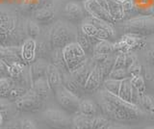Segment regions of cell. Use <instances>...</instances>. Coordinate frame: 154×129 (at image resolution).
<instances>
[{
    "mask_svg": "<svg viewBox=\"0 0 154 129\" xmlns=\"http://www.w3.org/2000/svg\"><path fill=\"white\" fill-rule=\"evenodd\" d=\"M102 83H103V81L101 79L98 66H97V64H96L94 68L91 69L89 77L84 85V92L88 94L96 92V91L102 86Z\"/></svg>",
    "mask_w": 154,
    "mask_h": 129,
    "instance_id": "13",
    "label": "cell"
},
{
    "mask_svg": "<svg viewBox=\"0 0 154 129\" xmlns=\"http://www.w3.org/2000/svg\"><path fill=\"white\" fill-rule=\"evenodd\" d=\"M120 81L122 80L105 79L102 83V88L111 94L118 95L119 89V86H120Z\"/></svg>",
    "mask_w": 154,
    "mask_h": 129,
    "instance_id": "32",
    "label": "cell"
},
{
    "mask_svg": "<svg viewBox=\"0 0 154 129\" xmlns=\"http://www.w3.org/2000/svg\"><path fill=\"white\" fill-rule=\"evenodd\" d=\"M42 119L51 129L72 128V118L65 112L57 109H47L42 113Z\"/></svg>",
    "mask_w": 154,
    "mask_h": 129,
    "instance_id": "5",
    "label": "cell"
},
{
    "mask_svg": "<svg viewBox=\"0 0 154 129\" xmlns=\"http://www.w3.org/2000/svg\"><path fill=\"white\" fill-rule=\"evenodd\" d=\"M10 109V101L4 98H0V112H6Z\"/></svg>",
    "mask_w": 154,
    "mask_h": 129,
    "instance_id": "42",
    "label": "cell"
},
{
    "mask_svg": "<svg viewBox=\"0 0 154 129\" xmlns=\"http://www.w3.org/2000/svg\"><path fill=\"white\" fill-rule=\"evenodd\" d=\"M127 71H128V74H129L130 77H133V76H137V75H141L142 74L143 68H142V65L139 62L138 59L127 69Z\"/></svg>",
    "mask_w": 154,
    "mask_h": 129,
    "instance_id": "36",
    "label": "cell"
},
{
    "mask_svg": "<svg viewBox=\"0 0 154 129\" xmlns=\"http://www.w3.org/2000/svg\"><path fill=\"white\" fill-rule=\"evenodd\" d=\"M80 30L82 33H84L86 36H88L90 38H96V36H97V31H98L97 28H96L93 23L89 21L88 20H86L81 24ZM96 39H97V38H96Z\"/></svg>",
    "mask_w": 154,
    "mask_h": 129,
    "instance_id": "31",
    "label": "cell"
},
{
    "mask_svg": "<svg viewBox=\"0 0 154 129\" xmlns=\"http://www.w3.org/2000/svg\"><path fill=\"white\" fill-rule=\"evenodd\" d=\"M34 20L41 24H48L51 23L55 18V9L54 6L38 8L33 13Z\"/></svg>",
    "mask_w": 154,
    "mask_h": 129,
    "instance_id": "14",
    "label": "cell"
},
{
    "mask_svg": "<svg viewBox=\"0 0 154 129\" xmlns=\"http://www.w3.org/2000/svg\"><path fill=\"white\" fill-rule=\"evenodd\" d=\"M115 59H116V53L110 54L109 57L105 61L101 62V63L97 64L99 73L101 76V79L104 81L105 79H107L108 75L110 74L111 71L113 70L114 64H115Z\"/></svg>",
    "mask_w": 154,
    "mask_h": 129,
    "instance_id": "23",
    "label": "cell"
},
{
    "mask_svg": "<svg viewBox=\"0 0 154 129\" xmlns=\"http://www.w3.org/2000/svg\"><path fill=\"white\" fill-rule=\"evenodd\" d=\"M122 6L124 14H126V13H129V12H131L133 10L134 2H133V0H122Z\"/></svg>",
    "mask_w": 154,
    "mask_h": 129,
    "instance_id": "40",
    "label": "cell"
},
{
    "mask_svg": "<svg viewBox=\"0 0 154 129\" xmlns=\"http://www.w3.org/2000/svg\"><path fill=\"white\" fill-rule=\"evenodd\" d=\"M139 94L133 88L130 78H126L120 81V86L119 89L118 97L126 102L138 105L139 102Z\"/></svg>",
    "mask_w": 154,
    "mask_h": 129,
    "instance_id": "9",
    "label": "cell"
},
{
    "mask_svg": "<svg viewBox=\"0 0 154 129\" xmlns=\"http://www.w3.org/2000/svg\"><path fill=\"white\" fill-rule=\"evenodd\" d=\"M0 78H10L8 66L0 59Z\"/></svg>",
    "mask_w": 154,
    "mask_h": 129,
    "instance_id": "39",
    "label": "cell"
},
{
    "mask_svg": "<svg viewBox=\"0 0 154 129\" xmlns=\"http://www.w3.org/2000/svg\"><path fill=\"white\" fill-rule=\"evenodd\" d=\"M114 53L113 44L109 41H99L94 46L93 54H105L109 55Z\"/></svg>",
    "mask_w": 154,
    "mask_h": 129,
    "instance_id": "26",
    "label": "cell"
},
{
    "mask_svg": "<svg viewBox=\"0 0 154 129\" xmlns=\"http://www.w3.org/2000/svg\"><path fill=\"white\" fill-rule=\"evenodd\" d=\"M94 118L77 113L72 118V129H93Z\"/></svg>",
    "mask_w": 154,
    "mask_h": 129,
    "instance_id": "20",
    "label": "cell"
},
{
    "mask_svg": "<svg viewBox=\"0 0 154 129\" xmlns=\"http://www.w3.org/2000/svg\"><path fill=\"white\" fill-rule=\"evenodd\" d=\"M27 92H28L27 88L23 87V86H20V85L14 84L11 91H10V93H9V95H8L9 101H14V102L17 101V99L22 97Z\"/></svg>",
    "mask_w": 154,
    "mask_h": 129,
    "instance_id": "28",
    "label": "cell"
},
{
    "mask_svg": "<svg viewBox=\"0 0 154 129\" xmlns=\"http://www.w3.org/2000/svg\"><path fill=\"white\" fill-rule=\"evenodd\" d=\"M64 15L69 21H81L84 18V13L80 5L75 2H69L65 6Z\"/></svg>",
    "mask_w": 154,
    "mask_h": 129,
    "instance_id": "16",
    "label": "cell"
},
{
    "mask_svg": "<svg viewBox=\"0 0 154 129\" xmlns=\"http://www.w3.org/2000/svg\"><path fill=\"white\" fill-rule=\"evenodd\" d=\"M125 58H126V52H120L116 53V59L113 69H125Z\"/></svg>",
    "mask_w": 154,
    "mask_h": 129,
    "instance_id": "37",
    "label": "cell"
},
{
    "mask_svg": "<svg viewBox=\"0 0 154 129\" xmlns=\"http://www.w3.org/2000/svg\"><path fill=\"white\" fill-rule=\"evenodd\" d=\"M14 104L18 111L36 113L41 111L42 107L45 106V101L38 98L32 89H29L28 92L22 97L14 101Z\"/></svg>",
    "mask_w": 154,
    "mask_h": 129,
    "instance_id": "7",
    "label": "cell"
},
{
    "mask_svg": "<svg viewBox=\"0 0 154 129\" xmlns=\"http://www.w3.org/2000/svg\"><path fill=\"white\" fill-rule=\"evenodd\" d=\"M13 85L14 82L11 78H0V97H8Z\"/></svg>",
    "mask_w": 154,
    "mask_h": 129,
    "instance_id": "33",
    "label": "cell"
},
{
    "mask_svg": "<svg viewBox=\"0 0 154 129\" xmlns=\"http://www.w3.org/2000/svg\"><path fill=\"white\" fill-rule=\"evenodd\" d=\"M51 47L48 42L38 41H37L36 45V60L37 59H43L50 53Z\"/></svg>",
    "mask_w": 154,
    "mask_h": 129,
    "instance_id": "30",
    "label": "cell"
},
{
    "mask_svg": "<svg viewBox=\"0 0 154 129\" xmlns=\"http://www.w3.org/2000/svg\"><path fill=\"white\" fill-rule=\"evenodd\" d=\"M119 28L124 35L146 38L154 34V17L147 16L133 17L123 21Z\"/></svg>",
    "mask_w": 154,
    "mask_h": 129,
    "instance_id": "3",
    "label": "cell"
},
{
    "mask_svg": "<svg viewBox=\"0 0 154 129\" xmlns=\"http://www.w3.org/2000/svg\"><path fill=\"white\" fill-rule=\"evenodd\" d=\"M3 123H4V115L2 112H0V128H2Z\"/></svg>",
    "mask_w": 154,
    "mask_h": 129,
    "instance_id": "43",
    "label": "cell"
},
{
    "mask_svg": "<svg viewBox=\"0 0 154 129\" xmlns=\"http://www.w3.org/2000/svg\"><path fill=\"white\" fill-rule=\"evenodd\" d=\"M146 51H144V60H146L147 66L153 68L154 66V41L150 44H146Z\"/></svg>",
    "mask_w": 154,
    "mask_h": 129,
    "instance_id": "34",
    "label": "cell"
},
{
    "mask_svg": "<svg viewBox=\"0 0 154 129\" xmlns=\"http://www.w3.org/2000/svg\"><path fill=\"white\" fill-rule=\"evenodd\" d=\"M19 129H37V126L31 118H25L19 122Z\"/></svg>",
    "mask_w": 154,
    "mask_h": 129,
    "instance_id": "38",
    "label": "cell"
},
{
    "mask_svg": "<svg viewBox=\"0 0 154 129\" xmlns=\"http://www.w3.org/2000/svg\"><path fill=\"white\" fill-rule=\"evenodd\" d=\"M84 8L86 12L88 13V15L91 17L106 21L112 25H115L117 23L112 17V16L110 15V13L100 6L97 0H85Z\"/></svg>",
    "mask_w": 154,
    "mask_h": 129,
    "instance_id": "8",
    "label": "cell"
},
{
    "mask_svg": "<svg viewBox=\"0 0 154 129\" xmlns=\"http://www.w3.org/2000/svg\"><path fill=\"white\" fill-rule=\"evenodd\" d=\"M77 32L69 24L61 20L55 22L48 32V44L51 49L64 48L67 45L76 41Z\"/></svg>",
    "mask_w": 154,
    "mask_h": 129,
    "instance_id": "2",
    "label": "cell"
},
{
    "mask_svg": "<svg viewBox=\"0 0 154 129\" xmlns=\"http://www.w3.org/2000/svg\"><path fill=\"white\" fill-rule=\"evenodd\" d=\"M24 27H25V33H26V35L29 38H31V39L36 40L37 38L40 36V34H41L40 25H38V23L36 20H29L25 23Z\"/></svg>",
    "mask_w": 154,
    "mask_h": 129,
    "instance_id": "27",
    "label": "cell"
},
{
    "mask_svg": "<svg viewBox=\"0 0 154 129\" xmlns=\"http://www.w3.org/2000/svg\"><path fill=\"white\" fill-rule=\"evenodd\" d=\"M50 61L51 64H53L55 66L61 70L63 74L69 72L66 69V62L63 56V48H53L50 51Z\"/></svg>",
    "mask_w": 154,
    "mask_h": 129,
    "instance_id": "21",
    "label": "cell"
},
{
    "mask_svg": "<svg viewBox=\"0 0 154 129\" xmlns=\"http://www.w3.org/2000/svg\"><path fill=\"white\" fill-rule=\"evenodd\" d=\"M54 94L56 95L57 102L65 111L74 115L78 113L79 104L81 101V98L69 92L64 86L60 87Z\"/></svg>",
    "mask_w": 154,
    "mask_h": 129,
    "instance_id": "6",
    "label": "cell"
},
{
    "mask_svg": "<svg viewBox=\"0 0 154 129\" xmlns=\"http://www.w3.org/2000/svg\"><path fill=\"white\" fill-rule=\"evenodd\" d=\"M130 81L133 86V88L137 91V93L139 94H143L146 93V80H144L143 76L137 75L130 77Z\"/></svg>",
    "mask_w": 154,
    "mask_h": 129,
    "instance_id": "29",
    "label": "cell"
},
{
    "mask_svg": "<svg viewBox=\"0 0 154 129\" xmlns=\"http://www.w3.org/2000/svg\"><path fill=\"white\" fill-rule=\"evenodd\" d=\"M45 77L50 90L53 93H55L58 89L63 86V73L57 66L51 63L48 64Z\"/></svg>",
    "mask_w": 154,
    "mask_h": 129,
    "instance_id": "12",
    "label": "cell"
},
{
    "mask_svg": "<svg viewBox=\"0 0 154 129\" xmlns=\"http://www.w3.org/2000/svg\"><path fill=\"white\" fill-rule=\"evenodd\" d=\"M119 1H122V0H119Z\"/></svg>",
    "mask_w": 154,
    "mask_h": 129,
    "instance_id": "47",
    "label": "cell"
},
{
    "mask_svg": "<svg viewBox=\"0 0 154 129\" xmlns=\"http://www.w3.org/2000/svg\"><path fill=\"white\" fill-rule=\"evenodd\" d=\"M47 66L48 63L43 59H37L32 64L29 65V71H30V75L33 82L37 79L45 77Z\"/></svg>",
    "mask_w": 154,
    "mask_h": 129,
    "instance_id": "15",
    "label": "cell"
},
{
    "mask_svg": "<svg viewBox=\"0 0 154 129\" xmlns=\"http://www.w3.org/2000/svg\"><path fill=\"white\" fill-rule=\"evenodd\" d=\"M138 106L143 110L146 114L148 113L154 117V98L146 94V93L139 95Z\"/></svg>",
    "mask_w": 154,
    "mask_h": 129,
    "instance_id": "24",
    "label": "cell"
},
{
    "mask_svg": "<svg viewBox=\"0 0 154 129\" xmlns=\"http://www.w3.org/2000/svg\"><path fill=\"white\" fill-rule=\"evenodd\" d=\"M107 129H134L131 126L125 125V124H120V123H113L110 122Z\"/></svg>",
    "mask_w": 154,
    "mask_h": 129,
    "instance_id": "41",
    "label": "cell"
},
{
    "mask_svg": "<svg viewBox=\"0 0 154 129\" xmlns=\"http://www.w3.org/2000/svg\"><path fill=\"white\" fill-rule=\"evenodd\" d=\"M36 45L37 41L28 38L20 45V55L25 65H30L36 60Z\"/></svg>",
    "mask_w": 154,
    "mask_h": 129,
    "instance_id": "11",
    "label": "cell"
},
{
    "mask_svg": "<svg viewBox=\"0 0 154 129\" xmlns=\"http://www.w3.org/2000/svg\"><path fill=\"white\" fill-rule=\"evenodd\" d=\"M106 1L108 4L110 15L112 16L115 21L118 22L119 20H122L125 17V14L122 6V1L119 0H106Z\"/></svg>",
    "mask_w": 154,
    "mask_h": 129,
    "instance_id": "22",
    "label": "cell"
},
{
    "mask_svg": "<svg viewBox=\"0 0 154 129\" xmlns=\"http://www.w3.org/2000/svg\"><path fill=\"white\" fill-rule=\"evenodd\" d=\"M63 86H64L66 89L69 90V92L73 93L79 97L83 94H85L84 88L77 82L70 72H66L65 74H63Z\"/></svg>",
    "mask_w": 154,
    "mask_h": 129,
    "instance_id": "18",
    "label": "cell"
},
{
    "mask_svg": "<svg viewBox=\"0 0 154 129\" xmlns=\"http://www.w3.org/2000/svg\"><path fill=\"white\" fill-rule=\"evenodd\" d=\"M111 122V121H110ZM109 122V123H110ZM109 123H107L106 125H103V126H101V127H99V128H97V129H107L108 128V125H109Z\"/></svg>",
    "mask_w": 154,
    "mask_h": 129,
    "instance_id": "45",
    "label": "cell"
},
{
    "mask_svg": "<svg viewBox=\"0 0 154 129\" xmlns=\"http://www.w3.org/2000/svg\"><path fill=\"white\" fill-rule=\"evenodd\" d=\"M63 56L69 72L76 71L82 66H84L89 59V57L77 41H73L66 45L63 48Z\"/></svg>",
    "mask_w": 154,
    "mask_h": 129,
    "instance_id": "4",
    "label": "cell"
},
{
    "mask_svg": "<svg viewBox=\"0 0 154 129\" xmlns=\"http://www.w3.org/2000/svg\"><path fill=\"white\" fill-rule=\"evenodd\" d=\"M2 129H19V126H14V125H9L6 126L5 128H2Z\"/></svg>",
    "mask_w": 154,
    "mask_h": 129,
    "instance_id": "44",
    "label": "cell"
},
{
    "mask_svg": "<svg viewBox=\"0 0 154 129\" xmlns=\"http://www.w3.org/2000/svg\"><path fill=\"white\" fill-rule=\"evenodd\" d=\"M76 41L78 42L79 45L83 48V50L85 51V53L88 54H93L94 52V45L91 42V39L86 36L84 33H82L81 30L77 31V35H76Z\"/></svg>",
    "mask_w": 154,
    "mask_h": 129,
    "instance_id": "25",
    "label": "cell"
},
{
    "mask_svg": "<svg viewBox=\"0 0 154 129\" xmlns=\"http://www.w3.org/2000/svg\"><path fill=\"white\" fill-rule=\"evenodd\" d=\"M31 89L34 91V93L37 94V97L45 102L48 98V97H49V93L51 91L46 80V77H42V78L35 80L33 82Z\"/></svg>",
    "mask_w": 154,
    "mask_h": 129,
    "instance_id": "17",
    "label": "cell"
},
{
    "mask_svg": "<svg viewBox=\"0 0 154 129\" xmlns=\"http://www.w3.org/2000/svg\"><path fill=\"white\" fill-rule=\"evenodd\" d=\"M146 129H154V128H151V127H148V128H146Z\"/></svg>",
    "mask_w": 154,
    "mask_h": 129,
    "instance_id": "46",
    "label": "cell"
},
{
    "mask_svg": "<svg viewBox=\"0 0 154 129\" xmlns=\"http://www.w3.org/2000/svg\"><path fill=\"white\" fill-rule=\"evenodd\" d=\"M126 78H130L126 69H113L107 77V79H113V80H123V79H126Z\"/></svg>",
    "mask_w": 154,
    "mask_h": 129,
    "instance_id": "35",
    "label": "cell"
},
{
    "mask_svg": "<svg viewBox=\"0 0 154 129\" xmlns=\"http://www.w3.org/2000/svg\"><path fill=\"white\" fill-rule=\"evenodd\" d=\"M0 59L7 66L14 63H23L20 55V46H2L0 45Z\"/></svg>",
    "mask_w": 154,
    "mask_h": 129,
    "instance_id": "10",
    "label": "cell"
},
{
    "mask_svg": "<svg viewBox=\"0 0 154 129\" xmlns=\"http://www.w3.org/2000/svg\"><path fill=\"white\" fill-rule=\"evenodd\" d=\"M78 113L88 117H95L97 116L98 113V105L91 99H81L78 108Z\"/></svg>",
    "mask_w": 154,
    "mask_h": 129,
    "instance_id": "19",
    "label": "cell"
},
{
    "mask_svg": "<svg viewBox=\"0 0 154 129\" xmlns=\"http://www.w3.org/2000/svg\"><path fill=\"white\" fill-rule=\"evenodd\" d=\"M96 100L103 116L115 121H136L146 116V112L138 105L124 101L118 95L107 92L103 88L96 94Z\"/></svg>",
    "mask_w": 154,
    "mask_h": 129,
    "instance_id": "1",
    "label": "cell"
}]
</instances>
